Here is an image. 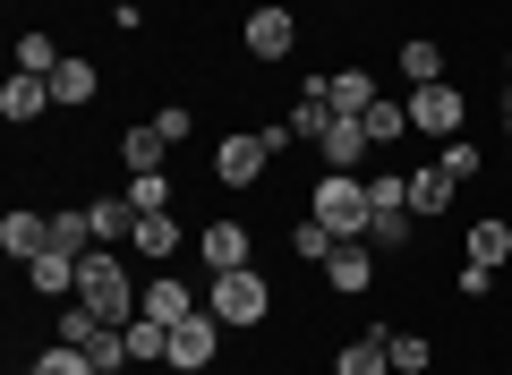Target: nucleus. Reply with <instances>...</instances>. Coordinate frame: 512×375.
<instances>
[{
    "instance_id": "f257e3e1",
    "label": "nucleus",
    "mask_w": 512,
    "mask_h": 375,
    "mask_svg": "<svg viewBox=\"0 0 512 375\" xmlns=\"http://www.w3.org/2000/svg\"><path fill=\"white\" fill-rule=\"evenodd\" d=\"M120 256H128V248L77 256V307H86V316H103V324H137V290H146V282H128Z\"/></svg>"
},
{
    "instance_id": "f03ea898",
    "label": "nucleus",
    "mask_w": 512,
    "mask_h": 375,
    "mask_svg": "<svg viewBox=\"0 0 512 375\" xmlns=\"http://www.w3.org/2000/svg\"><path fill=\"white\" fill-rule=\"evenodd\" d=\"M308 214L325 222L333 239H367V222H376V214H367V179L359 171H325L308 188Z\"/></svg>"
},
{
    "instance_id": "7ed1b4c3",
    "label": "nucleus",
    "mask_w": 512,
    "mask_h": 375,
    "mask_svg": "<svg viewBox=\"0 0 512 375\" xmlns=\"http://www.w3.org/2000/svg\"><path fill=\"white\" fill-rule=\"evenodd\" d=\"M205 307H214L231 333H256V324L274 316V282L256 265H239V273H214V290H205Z\"/></svg>"
},
{
    "instance_id": "20e7f679",
    "label": "nucleus",
    "mask_w": 512,
    "mask_h": 375,
    "mask_svg": "<svg viewBox=\"0 0 512 375\" xmlns=\"http://www.w3.org/2000/svg\"><path fill=\"white\" fill-rule=\"evenodd\" d=\"M461 128H470V94L444 77V86H410V137H427V145H453Z\"/></svg>"
},
{
    "instance_id": "39448f33",
    "label": "nucleus",
    "mask_w": 512,
    "mask_h": 375,
    "mask_svg": "<svg viewBox=\"0 0 512 375\" xmlns=\"http://www.w3.org/2000/svg\"><path fill=\"white\" fill-rule=\"evenodd\" d=\"M265 162H274V145H265V128H231V137L205 154V171L222 179V188H256L265 179Z\"/></svg>"
},
{
    "instance_id": "423d86ee",
    "label": "nucleus",
    "mask_w": 512,
    "mask_h": 375,
    "mask_svg": "<svg viewBox=\"0 0 512 375\" xmlns=\"http://www.w3.org/2000/svg\"><path fill=\"white\" fill-rule=\"evenodd\" d=\"M222 333H231V324H222L214 307H197L188 324H171V350H163V367H171V375H205V367H214V350H222Z\"/></svg>"
},
{
    "instance_id": "0eeeda50",
    "label": "nucleus",
    "mask_w": 512,
    "mask_h": 375,
    "mask_svg": "<svg viewBox=\"0 0 512 375\" xmlns=\"http://www.w3.org/2000/svg\"><path fill=\"white\" fill-rule=\"evenodd\" d=\"M239 43H248V60H265V69H274V60L299 52V18L282 9V0H265V9H248V18H239Z\"/></svg>"
},
{
    "instance_id": "6e6552de",
    "label": "nucleus",
    "mask_w": 512,
    "mask_h": 375,
    "mask_svg": "<svg viewBox=\"0 0 512 375\" xmlns=\"http://www.w3.org/2000/svg\"><path fill=\"white\" fill-rule=\"evenodd\" d=\"M197 256H205V273H239V265H256V239H248V222H205L197 231Z\"/></svg>"
},
{
    "instance_id": "1a4fd4ad",
    "label": "nucleus",
    "mask_w": 512,
    "mask_h": 375,
    "mask_svg": "<svg viewBox=\"0 0 512 375\" xmlns=\"http://www.w3.org/2000/svg\"><path fill=\"white\" fill-rule=\"evenodd\" d=\"M333 375H393V324H359L333 358Z\"/></svg>"
},
{
    "instance_id": "9d476101",
    "label": "nucleus",
    "mask_w": 512,
    "mask_h": 375,
    "mask_svg": "<svg viewBox=\"0 0 512 375\" xmlns=\"http://www.w3.org/2000/svg\"><path fill=\"white\" fill-rule=\"evenodd\" d=\"M43 248H52V214H35V205H9V214H0V256L35 265Z\"/></svg>"
},
{
    "instance_id": "9b49d317",
    "label": "nucleus",
    "mask_w": 512,
    "mask_h": 375,
    "mask_svg": "<svg viewBox=\"0 0 512 375\" xmlns=\"http://www.w3.org/2000/svg\"><path fill=\"white\" fill-rule=\"evenodd\" d=\"M137 316H146V324H188V316H197V290H188L180 273H154V282L137 290Z\"/></svg>"
},
{
    "instance_id": "f8f14e48",
    "label": "nucleus",
    "mask_w": 512,
    "mask_h": 375,
    "mask_svg": "<svg viewBox=\"0 0 512 375\" xmlns=\"http://www.w3.org/2000/svg\"><path fill=\"white\" fill-rule=\"evenodd\" d=\"M325 282L342 290V299H367V290H376V248H367V239H342V248L325 256Z\"/></svg>"
},
{
    "instance_id": "ddd939ff",
    "label": "nucleus",
    "mask_w": 512,
    "mask_h": 375,
    "mask_svg": "<svg viewBox=\"0 0 512 375\" xmlns=\"http://www.w3.org/2000/svg\"><path fill=\"white\" fill-rule=\"evenodd\" d=\"M0 120H52V77H26V69H9V86H0Z\"/></svg>"
},
{
    "instance_id": "4468645a",
    "label": "nucleus",
    "mask_w": 512,
    "mask_h": 375,
    "mask_svg": "<svg viewBox=\"0 0 512 375\" xmlns=\"http://www.w3.org/2000/svg\"><path fill=\"white\" fill-rule=\"evenodd\" d=\"M453 197H461V179L444 171V162H419V171H410V214H419V222L453 214Z\"/></svg>"
},
{
    "instance_id": "2eb2a0df",
    "label": "nucleus",
    "mask_w": 512,
    "mask_h": 375,
    "mask_svg": "<svg viewBox=\"0 0 512 375\" xmlns=\"http://www.w3.org/2000/svg\"><path fill=\"white\" fill-rule=\"evenodd\" d=\"M86 222H94V248H128V231H137V205H128L120 188H103V197H86Z\"/></svg>"
},
{
    "instance_id": "dca6fc26",
    "label": "nucleus",
    "mask_w": 512,
    "mask_h": 375,
    "mask_svg": "<svg viewBox=\"0 0 512 375\" xmlns=\"http://www.w3.org/2000/svg\"><path fill=\"white\" fill-rule=\"evenodd\" d=\"M316 154H325V171H359L376 145H367V128H359V120H342V111H333V128L316 137Z\"/></svg>"
},
{
    "instance_id": "f3484780",
    "label": "nucleus",
    "mask_w": 512,
    "mask_h": 375,
    "mask_svg": "<svg viewBox=\"0 0 512 375\" xmlns=\"http://www.w3.org/2000/svg\"><path fill=\"white\" fill-rule=\"evenodd\" d=\"M94 94H103V69L94 60H60L52 69V111H86Z\"/></svg>"
},
{
    "instance_id": "a211bd4d",
    "label": "nucleus",
    "mask_w": 512,
    "mask_h": 375,
    "mask_svg": "<svg viewBox=\"0 0 512 375\" xmlns=\"http://www.w3.org/2000/svg\"><path fill=\"white\" fill-rule=\"evenodd\" d=\"M128 256H146V265L163 273V256H180V222H171V214H137V231H128Z\"/></svg>"
},
{
    "instance_id": "6ab92c4d",
    "label": "nucleus",
    "mask_w": 512,
    "mask_h": 375,
    "mask_svg": "<svg viewBox=\"0 0 512 375\" xmlns=\"http://www.w3.org/2000/svg\"><path fill=\"white\" fill-rule=\"evenodd\" d=\"M26 290H35V299H77V256L43 248L35 265H26Z\"/></svg>"
},
{
    "instance_id": "aec40b11",
    "label": "nucleus",
    "mask_w": 512,
    "mask_h": 375,
    "mask_svg": "<svg viewBox=\"0 0 512 375\" xmlns=\"http://www.w3.org/2000/svg\"><path fill=\"white\" fill-rule=\"evenodd\" d=\"M163 128L154 120H137V128H120V162H128V179H146V171H163Z\"/></svg>"
},
{
    "instance_id": "412c9836",
    "label": "nucleus",
    "mask_w": 512,
    "mask_h": 375,
    "mask_svg": "<svg viewBox=\"0 0 512 375\" xmlns=\"http://www.w3.org/2000/svg\"><path fill=\"white\" fill-rule=\"evenodd\" d=\"M325 103L342 111V120H367V103H376V77H367V69H333V77H325Z\"/></svg>"
},
{
    "instance_id": "4be33fe9",
    "label": "nucleus",
    "mask_w": 512,
    "mask_h": 375,
    "mask_svg": "<svg viewBox=\"0 0 512 375\" xmlns=\"http://www.w3.org/2000/svg\"><path fill=\"white\" fill-rule=\"evenodd\" d=\"M470 256L504 273V265H512V222H504V214H478V222H470Z\"/></svg>"
},
{
    "instance_id": "5701e85b",
    "label": "nucleus",
    "mask_w": 512,
    "mask_h": 375,
    "mask_svg": "<svg viewBox=\"0 0 512 375\" xmlns=\"http://www.w3.org/2000/svg\"><path fill=\"white\" fill-rule=\"evenodd\" d=\"M359 128H367V145H402V137H410V103H384V94H376Z\"/></svg>"
},
{
    "instance_id": "b1692460",
    "label": "nucleus",
    "mask_w": 512,
    "mask_h": 375,
    "mask_svg": "<svg viewBox=\"0 0 512 375\" xmlns=\"http://www.w3.org/2000/svg\"><path fill=\"white\" fill-rule=\"evenodd\" d=\"M367 214H410V171H367Z\"/></svg>"
},
{
    "instance_id": "393cba45",
    "label": "nucleus",
    "mask_w": 512,
    "mask_h": 375,
    "mask_svg": "<svg viewBox=\"0 0 512 375\" xmlns=\"http://www.w3.org/2000/svg\"><path fill=\"white\" fill-rule=\"evenodd\" d=\"M402 77H410V86H444V43H402Z\"/></svg>"
},
{
    "instance_id": "a878e982",
    "label": "nucleus",
    "mask_w": 512,
    "mask_h": 375,
    "mask_svg": "<svg viewBox=\"0 0 512 375\" xmlns=\"http://www.w3.org/2000/svg\"><path fill=\"white\" fill-rule=\"evenodd\" d=\"M60 60H69V52H60V43L43 35V26H26V35H18V69H26V77H52Z\"/></svg>"
},
{
    "instance_id": "bb28decb",
    "label": "nucleus",
    "mask_w": 512,
    "mask_h": 375,
    "mask_svg": "<svg viewBox=\"0 0 512 375\" xmlns=\"http://www.w3.org/2000/svg\"><path fill=\"white\" fill-rule=\"evenodd\" d=\"M52 248H60V256H94V222H86V205L52 214Z\"/></svg>"
},
{
    "instance_id": "cd10ccee",
    "label": "nucleus",
    "mask_w": 512,
    "mask_h": 375,
    "mask_svg": "<svg viewBox=\"0 0 512 375\" xmlns=\"http://www.w3.org/2000/svg\"><path fill=\"white\" fill-rule=\"evenodd\" d=\"M410 231H419V214H376V222H367V248H376V256H402Z\"/></svg>"
},
{
    "instance_id": "c85d7f7f",
    "label": "nucleus",
    "mask_w": 512,
    "mask_h": 375,
    "mask_svg": "<svg viewBox=\"0 0 512 375\" xmlns=\"http://www.w3.org/2000/svg\"><path fill=\"white\" fill-rule=\"evenodd\" d=\"M436 367V341L427 333H402V324H393V375H427Z\"/></svg>"
},
{
    "instance_id": "c756f323",
    "label": "nucleus",
    "mask_w": 512,
    "mask_h": 375,
    "mask_svg": "<svg viewBox=\"0 0 512 375\" xmlns=\"http://www.w3.org/2000/svg\"><path fill=\"white\" fill-rule=\"evenodd\" d=\"M333 248H342V239H333V231H325L316 214H299V222H291V256H308V265H325Z\"/></svg>"
},
{
    "instance_id": "7c9ffc66",
    "label": "nucleus",
    "mask_w": 512,
    "mask_h": 375,
    "mask_svg": "<svg viewBox=\"0 0 512 375\" xmlns=\"http://www.w3.org/2000/svg\"><path fill=\"white\" fill-rule=\"evenodd\" d=\"M35 375H103V367H94L77 341H52V350H35Z\"/></svg>"
},
{
    "instance_id": "2f4dec72",
    "label": "nucleus",
    "mask_w": 512,
    "mask_h": 375,
    "mask_svg": "<svg viewBox=\"0 0 512 375\" xmlns=\"http://www.w3.org/2000/svg\"><path fill=\"white\" fill-rule=\"evenodd\" d=\"M163 350H171V324H128V358H137V367H163Z\"/></svg>"
},
{
    "instance_id": "473e14b6",
    "label": "nucleus",
    "mask_w": 512,
    "mask_h": 375,
    "mask_svg": "<svg viewBox=\"0 0 512 375\" xmlns=\"http://www.w3.org/2000/svg\"><path fill=\"white\" fill-rule=\"evenodd\" d=\"M120 197L137 205V214H171V179H163V171H146V179H128Z\"/></svg>"
},
{
    "instance_id": "72a5a7b5",
    "label": "nucleus",
    "mask_w": 512,
    "mask_h": 375,
    "mask_svg": "<svg viewBox=\"0 0 512 375\" xmlns=\"http://www.w3.org/2000/svg\"><path fill=\"white\" fill-rule=\"evenodd\" d=\"M436 162H444V171H453V179H461V188H470V179H478V171H487V154H478V145H470V137H453V145H444V154H436Z\"/></svg>"
},
{
    "instance_id": "f704fd0d",
    "label": "nucleus",
    "mask_w": 512,
    "mask_h": 375,
    "mask_svg": "<svg viewBox=\"0 0 512 375\" xmlns=\"http://www.w3.org/2000/svg\"><path fill=\"white\" fill-rule=\"evenodd\" d=\"M154 128H163V145H188V128H197V111H180V103H163V111H154Z\"/></svg>"
},
{
    "instance_id": "c9c22d12",
    "label": "nucleus",
    "mask_w": 512,
    "mask_h": 375,
    "mask_svg": "<svg viewBox=\"0 0 512 375\" xmlns=\"http://www.w3.org/2000/svg\"><path fill=\"white\" fill-rule=\"evenodd\" d=\"M453 290H461V299H487V290H495V265H478V256H470V265L453 273Z\"/></svg>"
},
{
    "instance_id": "e433bc0d",
    "label": "nucleus",
    "mask_w": 512,
    "mask_h": 375,
    "mask_svg": "<svg viewBox=\"0 0 512 375\" xmlns=\"http://www.w3.org/2000/svg\"><path fill=\"white\" fill-rule=\"evenodd\" d=\"M111 26H120V35H137V26H146V0H111Z\"/></svg>"
},
{
    "instance_id": "4c0bfd02",
    "label": "nucleus",
    "mask_w": 512,
    "mask_h": 375,
    "mask_svg": "<svg viewBox=\"0 0 512 375\" xmlns=\"http://www.w3.org/2000/svg\"><path fill=\"white\" fill-rule=\"evenodd\" d=\"M504 128H512V86H504Z\"/></svg>"
},
{
    "instance_id": "58836bf2",
    "label": "nucleus",
    "mask_w": 512,
    "mask_h": 375,
    "mask_svg": "<svg viewBox=\"0 0 512 375\" xmlns=\"http://www.w3.org/2000/svg\"><path fill=\"white\" fill-rule=\"evenodd\" d=\"M504 162H512V137H504Z\"/></svg>"
},
{
    "instance_id": "ea45409f",
    "label": "nucleus",
    "mask_w": 512,
    "mask_h": 375,
    "mask_svg": "<svg viewBox=\"0 0 512 375\" xmlns=\"http://www.w3.org/2000/svg\"><path fill=\"white\" fill-rule=\"evenodd\" d=\"M18 375H35V367H18Z\"/></svg>"
},
{
    "instance_id": "a19ab883",
    "label": "nucleus",
    "mask_w": 512,
    "mask_h": 375,
    "mask_svg": "<svg viewBox=\"0 0 512 375\" xmlns=\"http://www.w3.org/2000/svg\"><path fill=\"white\" fill-rule=\"evenodd\" d=\"M504 69H512V52H504Z\"/></svg>"
}]
</instances>
